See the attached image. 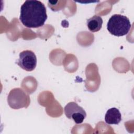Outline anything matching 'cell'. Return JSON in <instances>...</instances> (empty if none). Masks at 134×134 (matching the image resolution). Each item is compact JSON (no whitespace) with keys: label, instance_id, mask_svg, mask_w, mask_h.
I'll list each match as a JSON object with an SVG mask.
<instances>
[{"label":"cell","instance_id":"cell-1","mask_svg":"<svg viewBox=\"0 0 134 134\" xmlns=\"http://www.w3.org/2000/svg\"><path fill=\"white\" fill-rule=\"evenodd\" d=\"M47 19L46 8L39 1H26L20 7L19 20L26 27H42Z\"/></svg>","mask_w":134,"mask_h":134},{"label":"cell","instance_id":"cell-2","mask_svg":"<svg viewBox=\"0 0 134 134\" xmlns=\"http://www.w3.org/2000/svg\"><path fill=\"white\" fill-rule=\"evenodd\" d=\"M131 27V25L129 18L120 14L112 15L107 24L108 31L111 35L117 37L127 35Z\"/></svg>","mask_w":134,"mask_h":134},{"label":"cell","instance_id":"cell-3","mask_svg":"<svg viewBox=\"0 0 134 134\" xmlns=\"http://www.w3.org/2000/svg\"><path fill=\"white\" fill-rule=\"evenodd\" d=\"M9 106L13 109H18L27 108L30 104V97L24 90L20 88L12 90L7 97Z\"/></svg>","mask_w":134,"mask_h":134},{"label":"cell","instance_id":"cell-4","mask_svg":"<svg viewBox=\"0 0 134 134\" xmlns=\"http://www.w3.org/2000/svg\"><path fill=\"white\" fill-rule=\"evenodd\" d=\"M64 111L66 117L73 119L77 124L82 123L86 117L85 110L74 102L68 103L64 107Z\"/></svg>","mask_w":134,"mask_h":134},{"label":"cell","instance_id":"cell-5","mask_svg":"<svg viewBox=\"0 0 134 134\" xmlns=\"http://www.w3.org/2000/svg\"><path fill=\"white\" fill-rule=\"evenodd\" d=\"M16 63L23 70L27 71H32L36 67V55L31 50L23 51L19 53V59Z\"/></svg>","mask_w":134,"mask_h":134},{"label":"cell","instance_id":"cell-6","mask_svg":"<svg viewBox=\"0 0 134 134\" xmlns=\"http://www.w3.org/2000/svg\"><path fill=\"white\" fill-rule=\"evenodd\" d=\"M121 120V115L119 109L115 107L109 109L105 116V121L109 125H118Z\"/></svg>","mask_w":134,"mask_h":134},{"label":"cell","instance_id":"cell-7","mask_svg":"<svg viewBox=\"0 0 134 134\" xmlns=\"http://www.w3.org/2000/svg\"><path fill=\"white\" fill-rule=\"evenodd\" d=\"M102 18L98 15H94L87 20V26L91 32H97L100 30L103 24Z\"/></svg>","mask_w":134,"mask_h":134}]
</instances>
